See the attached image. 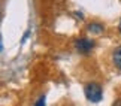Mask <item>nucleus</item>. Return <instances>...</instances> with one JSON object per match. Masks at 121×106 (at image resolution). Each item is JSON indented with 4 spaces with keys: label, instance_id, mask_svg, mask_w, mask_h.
Segmentation results:
<instances>
[{
    "label": "nucleus",
    "instance_id": "20e7f679",
    "mask_svg": "<svg viewBox=\"0 0 121 106\" xmlns=\"http://www.w3.org/2000/svg\"><path fill=\"white\" fill-rule=\"evenodd\" d=\"M88 31L93 34H100L102 31L105 30V25L103 24H100V22H91V24H88Z\"/></svg>",
    "mask_w": 121,
    "mask_h": 106
},
{
    "label": "nucleus",
    "instance_id": "f03ea898",
    "mask_svg": "<svg viewBox=\"0 0 121 106\" xmlns=\"http://www.w3.org/2000/svg\"><path fill=\"white\" fill-rule=\"evenodd\" d=\"M96 43L93 39H87V38H81V39H76L75 40V48L76 51L82 54V55H88L93 49H94Z\"/></svg>",
    "mask_w": 121,
    "mask_h": 106
},
{
    "label": "nucleus",
    "instance_id": "7ed1b4c3",
    "mask_svg": "<svg viewBox=\"0 0 121 106\" xmlns=\"http://www.w3.org/2000/svg\"><path fill=\"white\" fill-rule=\"evenodd\" d=\"M112 63L114 66L121 70V47H117L112 52Z\"/></svg>",
    "mask_w": 121,
    "mask_h": 106
},
{
    "label": "nucleus",
    "instance_id": "0eeeda50",
    "mask_svg": "<svg viewBox=\"0 0 121 106\" xmlns=\"http://www.w3.org/2000/svg\"><path fill=\"white\" fill-rule=\"evenodd\" d=\"M118 31H120V34H121V22H120V25H118Z\"/></svg>",
    "mask_w": 121,
    "mask_h": 106
},
{
    "label": "nucleus",
    "instance_id": "423d86ee",
    "mask_svg": "<svg viewBox=\"0 0 121 106\" xmlns=\"http://www.w3.org/2000/svg\"><path fill=\"white\" fill-rule=\"evenodd\" d=\"M112 106H121V99H117V100L112 103Z\"/></svg>",
    "mask_w": 121,
    "mask_h": 106
},
{
    "label": "nucleus",
    "instance_id": "f257e3e1",
    "mask_svg": "<svg viewBox=\"0 0 121 106\" xmlns=\"http://www.w3.org/2000/svg\"><path fill=\"white\" fill-rule=\"evenodd\" d=\"M84 93H85L87 100L91 103H99L103 97V90H102V85L99 82H88L84 87Z\"/></svg>",
    "mask_w": 121,
    "mask_h": 106
},
{
    "label": "nucleus",
    "instance_id": "39448f33",
    "mask_svg": "<svg viewBox=\"0 0 121 106\" xmlns=\"http://www.w3.org/2000/svg\"><path fill=\"white\" fill-rule=\"evenodd\" d=\"M35 106H45V96L42 94L40 97L36 100V103H35Z\"/></svg>",
    "mask_w": 121,
    "mask_h": 106
}]
</instances>
